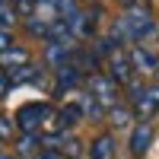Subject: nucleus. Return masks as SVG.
Instances as JSON below:
<instances>
[{"label": "nucleus", "instance_id": "nucleus-18", "mask_svg": "<svg viewBox=\"0 0 159 159\" xmlns=\"http://www.w3.org/2000/svg\"><path fill=\"white\" fill-rule=\"evenodd\" d=\"M35 159H67V156H64L61 150H54V147H42Z\"/></svg>", "mask_w": 159, "mask_h": 159}, {"label": "nucleus", "instance_id": "nucleus-20", "mask_svg": "<svg viewBox=\"0 0 159 159\" xmlns=\"http://www.w3.org/2000/svg\"><path fill=\"white\" fill-rule=\"evenodd\" d=\"M0 159H19V156H10V153H0Z\"/></svg>", "mask_w": 159, "mask_h": 159}, {"label": "nucleus", "instance_id": "nucleus-5", "mask_svg": "<svg viewBox=\"0 0 159 159\" xmlns=\"http://www.w3.org/2000/svg\"><path fill=\"white\" fill-rule=\"evenodd\" d=\"M127 54H130V64H134V73H143V76L159 73V54L150 51V45H130Z\"/></svg>", "mask_w": 159, "mask_h": 159}, {"label": "nucleus", "instance_id": "nucleus-15", "mask_svg": "<svg viewBox=\"0 0 159 159\" xmlns=\"http://www.w3.org/2000/svg\"><path fill=\"white\" fill-rule=\"evenodd\" d=\"M13 10H16V16L25 22V19L38 16V0H13Z\"/></svg>", "mask_w": 159, "mask_h": 159}, {"label": "nucleus", "instance_id": "nucleus-13", "mask_svg": "<svg viewBox=\"0 0 159 159\" xmlns=\"http://www.w3.org/2000/svg\"><path fill=\"white\" fill-rule=\"evenodd\" d=\"M130 115H134V108L118 102V105H111V108H108V121H111V127H127L130 121H134Z\"/></svg>", "mask_w": 159, "mask_h": 159}, {"label": "nucleus", "instance_id": "nucleus-2", "mask_svg": "<svg viewBox=\"0 0 159 159\" xmlns=\"http://www.w3.org/2000/svg\"><path fill=\"white\" fill-rule=\"evenodd\" d=\"M127 99H130V108H134V118L137 121H153L159 115V83H130L127 86Z\"/></svg>", "mask_w": 159, "mask_h": 159}, {"label": "nucleus", "instance_id": "nucleus-6", "mask_svg": "<svg viewBox=\"0 0 159 159\" xmlns=\"http://www.w3.org/2000/svg\"><path fill=\"white\" fill-rule=\"evenodd\" d=\"M150 143H153V124H147V121H137V124H134V130H130V140H127V150H130V156H134V159L147 156Z\"/></svg>", "mask_w": 159, "mask_h": 159}, {"label": "nucleus", "instance_id": "nucleus-9", "mask_svg": "<svg viewBox=\"0 0 159 159\" xmlns=\"http://www.w3.org/2000/svg\"><path fill=\"white\" fill-rule=\"evenodd\" d=\"M7 76H10V83H13V86H22V83H42V67L29 61V64H22V67L7 70Z\"/></svg>", "mask_w": 159, "mask_h": 159}, {"label": "nucleus", "instance_id": "nucleus-11", "mask_svg": "<svg viewBox=\"0 0 159 159\" xmlns=\"http://www.w3.org/2000/svg\"><path fill=\"white\" fill-rule=\"evenodd\" d=\"M32 54H29V48H22V45H13L7 54H0V70H13V67H22V64H29Z\"/></svg>", "mask_w": 159, "mask_h": 159}, {"label": "nucleus", "instance_id": "nucleus-12", "mask_svg": "<svg viewBox=\"0 0 159 159\" xmlns=\"http://www.w3.org/2000/svg\"><path fill=\"white\" fill-rule=\"evenodd\" d=\"M57 121H61L64 130H70L73 124L83 121V105H80V102H67V105H61V108H57Z\"/></svg>", "mask_w": 159, "mask_h": 159}, {"label": "nucleus", "instance_id": "nucleus-19", "mask_svg": "<svg viewBox=\"0 0 159 159\" xmlns=\"http://www.w3.org/2000/svg\"><path fill=\"white\" fill-rule=\"evenodd\" d=\"M13 89V83H10V76H7V70H0V102L7 99V92Z\"/></svg>", "mask_w": 159, "mask_h": 159}, {"label": "nucleus", "instance_id": "nucleus-7", "mask_svg": "<svg viewBox=\"0 0 159 159\" xmlns=\"http://www.w3.org/2000/svg\"><path fill=\"white\" fill-rule=\"evenodd\" d=\"M80 83H86V76L80 73L73 64H67V67H57V70H54V89H57V96H61V92H73Z\"/></svg>", "mask_w": 159, "mask_h": 159}, {"label": "nucleus", "instance_id": "nucleus-4", "mask_svg": "<svg viewBox=\"0 0 159 159\" xmlns=\"http://www.w3.org/2000/svg\"><path fill=\"white\" fill-rule=\"evenodd\" d=\"M105 64H108L105 73H108L118 86H130V83H134V64H130V54H127L124 48H118L115 54H108Z\"/></svg>", "mask_w": 159, "mask_h": 159}, {"label": "nucleus", "instance_id": "nucleus-17", "mask_svg": "<svg viewBox=\"0 0 159 159\" xmlns=\"http://www.w3.org/2000/svg\"><path fill=\"white\" fill-rule=\"evenodd\" d=\"M13 45H16V42H13V32L10 29H0V54H7Z\"/></svg>", "mask_w": 159, "mask_h": 159}, {"label": "nucleus", "instance_id": "nucleus-10", "mask_svg": "<svg viewBox=\"0 0 159 159\" xmlns=\"http://www.w3.org/2000/svg\"><path fill=\"white\" fill-rule=\"evenodd\" d=\"M42 147H45V143H42V134H19V140H16V156L35 159Z\"/></svg>", "mask_w": 159, "mask_h": 159}, {"label": "nucleus", "instance_id": "nucleus-3", "mask_svg": "<svg viewBox=\"0 0 159 159\" xmlns=\"http://www.w3.org/2000/svg\"><path fill=\"white\" fill-rule=\"evenodd\" d=\"M118 89H121V86H118L108 73H102V70L86 76V92H89L92 99H99L105 108H111V105H118V102H121V99H118Z\"/></svg>", "mask_w": 159, "mask_h": 159}, {"label": "nucleus", "instance_id": "nucleus-1", "mask_svg": "<svg viewBox=\"0 0 159 159\" xmlns=\"http://www.w3.org/2000/svg\"><path fill=\"white\" fill-rule=\"evenodd\" d=\"M121 22L134 45H147L159 38V16H153V10L147 3H127L121 13Z\"/></svg>", "mask_w": 159, "mask_h": 159}, {"label": "nucleus", "instance_id": "nucleus-8", "mask_svg": "<svg viewBox=\"0 0 159 159\" xmlns=\"http://www.w3.org/2000/svg\"><path fill=\"white\" fill-rule=\"evenodd\" d=\"M86 153H89V159H115L118 156V143H115L111 134H96L89 140Z\"/></svg>", "mask_w": 159, "mask_h": 159}, {"label": "nucleus", "instance_id": "nucleus-14", "mask_svg": "<svg viewBox=\"0 0 159 159\" xmlns=\"http://www.w3.org/2000/svg\"><path fill=\"white\" fill-rule=\"evenodd\" d=\"M19 22L16 10H13V0H0V29H13Z\"/></svg>", "mask_w": 159, "mask_h": 159}, {"label": "nucleus", "instance_id": "nucleus-16", "mask_svg": "<svg viewBox=\"0 0 159 159\" xmlns=\"http://www.w3.org/2000/svg\"><path fill=\"white\" fill-rule=\"evenodd\" d=\"M13 130H16V124H13V118L0 115V143H7V140L13 137Z\"/></svg>", "mask_w": 159, "mask_h": 159}, {"label": "nucleus", "instance_id": "nucleus-21", "mask_svg": "<svg viewBox=\"0 0 159 159\" xmlns=\"http://www.w3.org/2000/svg\"><path fill=\"white\" fill-rule=\"evenodd\" d=\"M38 3H51V0H38Z\"/></svg>", "mask_w": 159, "mask_h": 159}]
</instances>
